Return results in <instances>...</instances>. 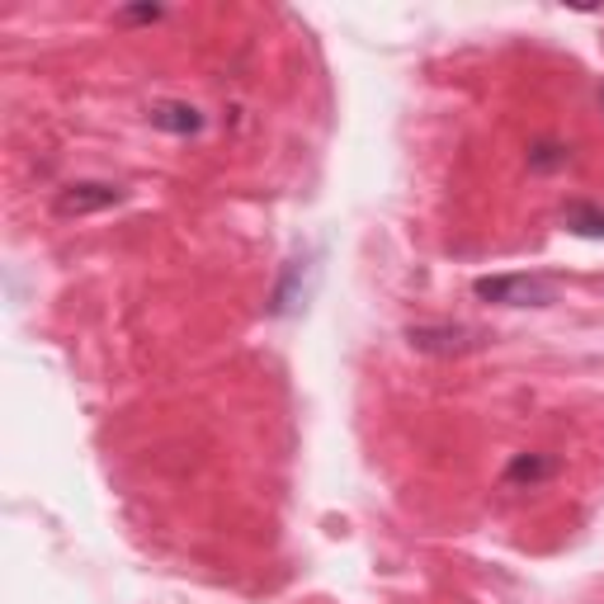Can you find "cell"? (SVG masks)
I'll return each instance as SVG.
<instances>
[{
  "label": "cell",
  "instance_id": "ba28073f",
  "mask_svg": "<svg viewBox=\"0 0 604 604\" xmlns=\"http://www.w3.org/2000/svg\"><path fill=\"white\" fill-rule=\"evenodd\" d=\"M161 5H137V10H119V20L123 24H152V20H161Z\"/></svg>",
  "mask_w": 604,
  "mask_h": 604
},
{
  "label": "cell",
  "instance_id": "7a4b0ae2",
  "mask_svg": "<svg viewBox=\"0 0 604 604\" xmlns=\"http://www.w3.org/2000/svg\"><path fill=\"white\" fill-rule=\"evenodd\" d=\"M407 340H411V350H421V354L454 359V354L482 350V345H486V330H478V326H458V322H454V326H449V322H425V326H411Z\"/></svg>",
  "mask_w": 604,
  "mask_h": 604
},
{
  "label": "cell",
  "instance_id": "3957f363",
  "mask_svg": "<svg viewBox=\"0 0 604 604\" xmlns=\"http://www.w3.org/2000/svg\"><path fill=\"white\" fill-rule=\"evenodd\" d=\"M113 204H123V190L119 184H105V180H76L57 194V213H62V218H85V213H99Z\"/></svg>",
  "mask_w": 604,
  "mask_h": 604
},
{
  "label": "cell",
  "instance_id": "277c9868",
  "mask_svg": "<svg viewBox=\"0 0 604 604\" xmlns=\"http://www.w3.org/2000/svg\"><path fill=\"white\" fill-rule=\"evenodd\" d=\"M147 119H152V128H161L170 137H194L198 128H204V113H198L190 99H156L147 109Z\"/></svg>",
  "mask_w": 604,
  "mask_h": 604
},
{
  "label": "cell",
  "instance_id": "8992f818",
  "mask_svg": "<svg viewBox=\"0 0 604 604\" xmlns=\"http://www.w3.org/2000/svg\"><path fill=\"white\" fill-rule=\"evenodd\" d=\"M563 222H567V232L591 237V241H604V208L585 204V198H577V204L563 208Z\"/></svg>",
  "mask_w": 604,
  "mask_h": 604
},
{
  "label": "cell",
  "instance_id": "9c48e42d",
  "mask_svg": "<svg viewBox=\"0 0 604 604\" xmlns=\"http://www.w3.org/2000/svg\"><path fill=\"white\" fill-rule=\"evenodd\" d=\"M600 105H604V90H600Z\"/></svg>",
  "mask_w": 604,
  "mask_h": 604
},
{
  "label": "cell",
  "instance_id": "6da1fadb",
  "mask_svg": "<svg viewBox=\"0 0 604 604\" xmlns=\"http://www.w3.org/2000/svg\"><path fill=\"white\" fill-rule=\"evenodd\" d=\"M472 293L492 307H548L557 302V283L548 275H486L472 283Z\"/></svg>",
  "mask_w": 604,
  "mask_h": 604
},
{
  "label": "cell",
  "instance_id": "52a82bcc",
  "mask_svg": "<svg viewBox=\"0 0 604 604\" xmlns=\"http://www.w3.org/2000/svg\"><path fill=\"white\" fill-rule=\"evenodd\" d=\"M529 166H534V170L567 166V147H563V142H534V152H529Z\"/></svg>",
  "mask_w": 604,
  "mask_h": 604
},
{
  "label": "cell",
  "instance_id": "5b68a950",
  "mask_svg": "<svg viewBox=\"0 0 604 604\" xmlns=\"http://www.w3.org/2000/svg\"><path fill=\"white\" fill-rule=\"evenodd\" d=\"M557 472V458L553 454H515L510 468H506V486H539Z\"/></svg>",
  "mask_w": 604,
  "mask_h": 604
}]
</instances>
